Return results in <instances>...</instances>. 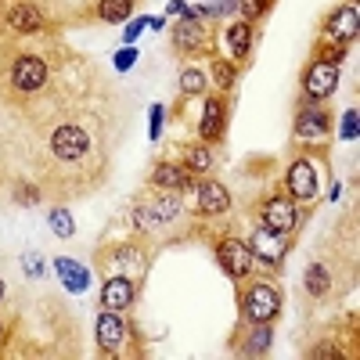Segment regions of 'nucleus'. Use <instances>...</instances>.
I'll list each match as a JSON object with an SVG mask.
<instances>
[{"label": "nucleus", "instance_id": "obj_13", "mask_svg": "<svg viewBox=\"0 0 360 360\" xmlns=\"http://www.w3.org/2000/svg\"><path fill=\"white\" fill-rule=\"evenodd\" d=\"M173 44H176L180 51H198V47L205 44V29H202V22L184 18V22L173 29Z\"/></svg>", "mask_w": 360, "mask_h": 360}, {"label": "nucleus", "instance_id": "obj_22", "mask_svg": "<svg viewBox=\"0 0 360 360\" xmlns=\"http://www.w3.org/2000/svg\"><path fill=\"white\" fill-rule=\"evenodd\" d=\"M180 86H184V94H202V90H205L202 69H188L184 76H180Z\"/></svg>", "mask_w": 360, "mask_h": 360}, {"label": "nucleus", "instance_id": "obj_30", "mask_svg": "<svg viewBox=\"0 0 360 360\" xmlns=\"http://www.w3.org/2000/svg\"><path fill=\"white\" fill-rule=\"evenodd\" d=\"M141 29H144V18L130 22V29H127V40H137V37H141Z\"/></svg>", "mask_w": 360, "mask_h": 360}, {"label": "nucleus", "instance_id": "obj_11", "mask_svg": "<svg viewBox=\"0 0 360 360\" xmlns=\"http://www.w3.org/2000/svg\"><path fill=\"white\" fill-rule=\"evenodd\" d=\"M101 299H105L108 310H119V314H123V310L134 303V285H130L127 278H112V281H105Z\"/></svg>", "mask_w": 360, "mask_h": 360}, {"label": "nucleus", "instance_id": "obj_29", "mask_svg": "<svg viewBox=\"0 0 360 360\" xmlns=\"http://www.w3.org/2000/svg\"><path fill=\"white\" fill-rule=\"evenodd\" d=\"M37 259H40V256H25V274H33V278L40 274V263H37Z\"/></svg>", "mask_w": 360, "mask_h": 360}, {"label": "nucleus", "instance_id": "obj_14", "mask_svg": "<svg viewBox=\"0 0 360 360\" xmlns=\"http://www.w3.org/2000/svg\"><path fill=\"white\" fill-rule=\"evenodd\" d=\"M54 266H58V278L65 281V288H69V292H83V288H86V281H90L86 266H79L76 259H65V256H58V259H54Z\"/></svg>", "mask_w": 360, "mask_h": 360}, {"label": "nucleus", "instance_id": "obj_16", "mask_svg": "<svg viewBox=\"0 0 360 360\" xmlns=\"http://www.w3.org/2000/svg\"><path fill=\"white\" fill-rule=\"evenodd\" d=\"M324 130H328V115L321 108H303L299 112V119H295V134L299 137H324Z\"/></svg>", "mask_w": 360, "mask_h": 360}, {"label": "nucleus", "instance_id": "obj_18", "mask_svg": "<svg viewBox=\"0 0 360 360\" xmlns=\"http://www.w3.org/2000/svg\"><path fill=\"white\" fill-rule=\"evenodd\" d=\"M8 25L15 29V33H37L40 29V11L33 4H18V8H11Z\"/></svg>", "mask_w": 360, "mask_h": 360}, {"label": "nucleus", "instance_id": "obj_4", "mask_svg": "<svg viewBox=\"0 0 360 360\" xmlns=\"http://www.w3.org/2000/svg\"><path fill=\"white\" fill-rule=\"evenodd\" d=\"M51 148L62 162H79L86 155V148H90V137L79 127H58L54 137H51Z\"/></svg>", "mask_w": 360, "mask_h": 360}, {"label": "nucleus", "instance_id": "obj_1", "mask_svg": "<svg viewBox=\"0 0 360 360\" xmlns=\"http://www.w3.org/2000/svg\"><path fill=\"white\" fill-rule=\"evenodd\" d=\"M245 317L252 321V324H266L270 317H278V307H281V295H278V288L274 285H266V281H259V285H252L249 292H245Z\"/></svg>", "mask_w": 360, "mask_h": 360}, {"label": "nucleus", "instance_id": "obj_7", "mask_svg": "<svg viewBox=\"0 0 360 360\" xmlns=\"http://www.w3.org/2000/svg\"><path fill=\"white\" fill-rule=\"evenodd\" d=\"M339 86V69L332 65V62H314L310 65V72H307V94L310 98H328L332 90Z\"/></svg>", "mask_w": 360, "mask_h": 360}, {"label": "nucleus", "instance_id": "obj_9", "mask_svg": "<svg viewBox=\"0 0 360 360\" xmlns=\"http://www.w3.org/2000/svg\"><path fill=\"white\" fill-rule=\"evenodd\" d=\"M263 224L274 227V231H281V234H288V231L295 227V205H292L288 198H270L266 209H263Z\"/></svg>", "mask_w": 360, "mask_h": 360}, {"label": "nucleus", "instance_id": "obj_28", "mask_svg": "<svg viewBox=\"0 0 360 360\" xmlns=\"http://www.w3.org/2000/svg\"><path fill=\"white\" fill-rule=\"evenodd\" d=\"M134 58H137L134 51H123V54H115V65H119V69H130V65H134Z\"/></svg>", "mask_w": 360, "mask_h": 360}, {"label": "nucleus", "instance_id": "obj_35", "mask_svg": "<svg viewBox=\"0 0 360 360\" xmlns=\"http://www.w3.org/2000/svg\"><path fill=\"white\" fill-rule=\"evenodd\" d=\"M0 335H4V324H0Z\"/></svg>", "mask_w": 360, "mask_h": 360}, {"label": "nucleus", "instance_id": "obj_25", "mask_svg": "<svg viewBox=\"0 0 360 360\" xmlns=\"http://www.w3.org/2000/svg\"><path fill=\"white\" fill-rule=\"evenodd\" d=\"M213 76H217V86H220V90H231V83H234V69H231L227 62H217V65H213Z\"/></svg>", "mask_w": 360, "mask_h": 360}, {"label": "nucleus", "instance_id": "obj_32", "mask_svg": "<svg viewBox=\"0 0 360 360\" xmlns=\"http://www.w3.org/2000/svg\"><path fill=\"white\" fill-rule=\"evenodd\" d=\"M159 123H162V108H152V137H159Z\"/></svg>", "mask_w": 360, "mask_h": 360}, {"label": "nucleus", "instance_id": "obj_23", "mask_svg": "<svg viewBox=\"0 0 360 360\" xmlns=\"http://www.w3.org/2000/svg\"><path fill=\"white\" fill-rule=\"evenodd\" d=\"M209 162H213V159H209V152H205L202 144H191L188 148V169L202 173V169H209Z\"/></svg>", "mask_w": 360, "mask_h": 360}, {"label": "nucleus", "instance_id": "obj_19", "mask_svg": "<svg viewBox=\"0 0 360 360\" xmlns=\"http://www.w3.org/2000/svg\"><path fill=\"white\" fill-rule=\"evenodd\" d=\"M249 44H252V25L249 22H234L227 29V47L234 58H245L249 54Z\"/></svg>", "mask_w": 360, "mask_h": 360}, {"label": "nucleus", "instance_id": "obj_31", "mask_svg": "<svg viewBox=\"0 0 360 360\" xmlns=\"http://www.w3.org/2000/svg\"><path fill=\"white\" fill-rule=\"evenodd\" d=\"M342 134H349V137H356V119H353V112L342 119Z\"/></svg>", "mask_w": 360, "mask_h": 360}, {"label": "nucleus", "instance_id": "obj_12", "mask_svg": "<svg viewBox=\"0 0 360 360\" xmlns=\"http://www.w3.org/2000/svg\"><path fill=\"white\" fill-rule=\"evenodd\" d=\"M356 4H346V8H339L332 18H328V25H324V33L332 37V40H346V37H353V29H356Z\"/></svg>", "mask_w": 360, "mask_h": 360}, {"label": "nucleus", "instance_id": "obj_34", "mask_svg": "<svg viewBox=\"0 0 360 360\" xmlns=\"http://www.w3.org/2000/svg\"><path fill=\"white\" fill-rule=\"evenodd\" d=\"M0 299H4V281H0Z\"/></svg>", "mask_w": 360, "mask_h": 360}, {"label": "nucleus", "instance_id": "obj_15", "mask_svg": "<svg viewBox=\"0 0 360 360\" xmlns=\"http://www.w3.org/2000/svg\"><path fill=\"white\" fill-rule=\"evenodd\" d=\"M202 141H217L224 134V101L220 98H209L205 101V115H202Z\"/></svg>", "mask_w": 360, "mask_h": 360}, {"label": "nucleus", "instance_id": "obj_5", "mask_svg": "<svg viewBox=\"0 0 360 360\" xmlns=\"http://www.w3.org/2000/svg\"><path fill=\"white\" fill-rule=\"evenodd\" d=\"M47 79V65H44V58L37 54H22L15 69H11V83L22 90V94H33V90H40Z\"/></svg>", "mask_w": 360, "mask_h": 360}, {"label": "nucleus", "instance_id": "obj_8", "mask_svg": "<svg viewBox=\"0 0 360 360\" xmlns=\"http://www.w3.org/2000/svg\"><path fill=\"white\" fill-rule=\"evenodd\" d=\"M195 205H198V213H224L231 205V195H227L224 184H217V180H202L195 188Z\"/></svg>", "mask_w": 360, "mask_h": 360}, {"label": "nucleus", "instance_id": "obj_10", "mask_svg": "<svg viewBox=\"0 0 360 360\" xmlns=\"http://www.w3.org/2000/svg\"><path fill=\"white\" fill-rule=\"evenodd\" d=\"M288 191L295 198H314L317 195V169L310 162H295L288 169Z\"/></svg>", "mask_w": 360, "mask_h": 360}, {"label": "nucleus", "instance_id": "obj_20", "mask_svg": "<svg viewBox=\"0 0 360 360\" xmlns=\"http://www.w3.org/2000/svg\"><path fill=\"white\" fill-rule=\"evenodd\" d=\"M130 11H134V0H101V4H98V15L105 22H112V25L130 18Z\"/></svg>", "mask_w": 360, "mask_h": 360}, {"label": "nucleus", "instance_id": "obj_27", "mask_svg": "<svg viewBox=\"0 0 360 360\" xmlns=\"http://www.w3.org/2000/svg\"><path fill=\"white\" fill-rule=\"evenodd\" d=\"M270 8V0H242V11H245V18H256V15H263Z\"/></svg>", "mask_w": 360, "mask_h": 360}, {"label": "nucleus", "instance_id": "obj_33", "mask_svg": "<svg viewBox=\"0 0 360 360\" xmlns=\"http://www.w3.org/2000/svg\"><path fill=\"white\" fill-rule=\"evenodd\" d=\"M18 198H22V205H33V202H37V191H33V188H29V191H22Z\"/></svg>", "mask_w": 360, "mask_h": 360}, {"label": "nucleus", "instance_id": "obj_3", "mask_svg": "<svg viewBox=\"0 0 360 360\" xmlns=\"http://www.w3.org/2000/svg\"><path fill=\"white\" fill-rule=\"evenodd\" d=\"M217 256H220V263H224V270L231 278H245L252 270V263H256L252 249L245 242H238V238H224V242L217 245Z\"/></svg>", "mask_w": 360, "mask_h": 360}, {"label": "nucleus", "instance_id": "obj_17", "mask_svg": "<svg viewBox=\"0 0 360 360\" xmlns=\"http://www.w3.org/2000/svg\"><path fill=\"white\" fill-rule=\"evenodd\" d=\"M155 188H166V191H184L188 188V169L184 166H173V162H162L155 169Z\"/></svg>", "mask_w": 360, "mask_h": 360}, {"label": "nucleus", "instance_id": "obj_24", "mask_svg": "<svg viewBox=\"0 0 360 360\" xmlns=\"http://www.w3.org/2000/svg\"><path fill=\"white\" fill-rule=\"evenodd\" d=\"M51 227L58 231V238H72V217L65 213V209H54L51 213Z\"/></svg>", "mask_w": 360, "mask_h": 360}, {"label": "nucleus", "instance_id": "obj_6", "mask_svg": "<svg viewBox=\"0 0 360 360\" xmlns=\"http://www.w3.org/2000/svg\"><path fill=\"white\" fill-rule=\"evenodd\" d=\"M123 339H127V321L119 317V310H108L105 307V314L98 317V346L105 353H112V349L123 346Z\"/></svg>", "mask_w": 360, "mask_h": 360}, {"label": "nucleus", "instance_id": "obj_2", "mask_svg": "<svg viewBox=\"0 0 360 360\" xmlns=\"http://www.w3.org/2000/svg\"><path fill=\"white\" fill-rule=\"evenodd\" d=\"M252 256L259 259V263H266V266H278L281 259H285V249H288V234H281V231H274V227H256L252 231Z\"/></svg>", "mask_w": 360, "mask_h": 360}, {"label": "nucleus", "instance_id": "obj_21", "mask_svg": "<svg viewBox=\"0 0 360 360\" xmlns=\"http://www.w3.org/2000/svg\"><path fill=\"white\" fill-rule=\"evenodd\" d=\"M307 288H310V295H324V292H328V270H324V266L314 263V266L307 270Z\"/></svg>", "mask_w": 360, "mask_h": 360}, {"label": "nucleus", "instance_id": "obj_26", "mask_svg": "<svg viewBox=\"0 0 360 360\" xmlns=\"http://www.w3.org/2000/svg\"><path fill=\"white\" fill-rule=\"evenodd\" d=\"M266 342H270V332H266V328H259L256 335H249V342H245V353H263V349H266Z\"/></svg>", "mask_w": 360, "mask_h": 360}]
</instances>
